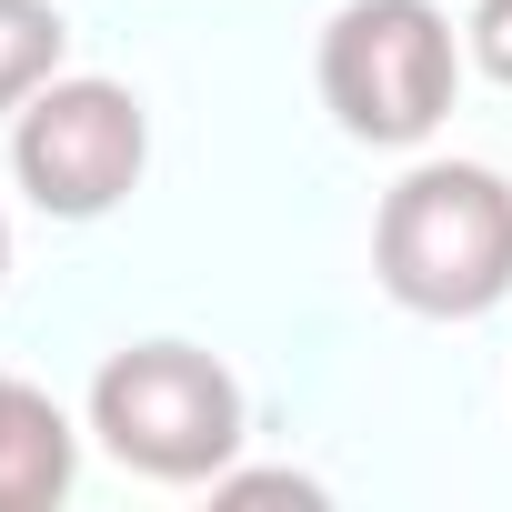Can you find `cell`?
Here are the masks:
<instances>
[{"instance_id": "obj_1", "label": "cell", "mask_w": 512, "mask_h": 512, "mask_svg": "<svg viewBox=\"0 0 512 512\" xmlns=\"http://www.w3.org/2000/svg\"><path fill=\"white\" fill-rule=\"evenodd\" d=\"M372 282L412 322H482L512 302V181L492 161H412L372 211Z\"/></svg>"}, {"instance_id": "obj_2", "label": "cell", "mask_w": 512, "mask_h": 512, "mask_svg": "<svg viewBox=\"0 0 512 512\" xmlns=\"http://www.w3.org/2000/svg\"><path fill=\"white\" fill-rule=\"evenodd\" d=\"M91 442L141 472V482H221L251 442V402L231 382V362H211L201 342H121L91 372Z\"/></svg>"}, {"instance_id": "obj_3", "label": "cell", "mask_w": 512, "mask_h": 512, "mask_svg": "<svg viewBox=\"0 0 512 512\" xmlns=\"http://www.w3.org/2000/svg\"><path fill=\"white\" fill-rule=\"evenodd\" d=\"M462 31L442 0H342L322 21V111L372 151H422L462 91Z\"/></svg>"}, {"instance_id": "obj_4", "label": "cell", "mask_w": 512, "mask_h": 512, "mask_svg": "<svg viewBox=\"0 0 512 512\" xmlns=\"http://www.w3.org/2000/svg\"><path fill=\"white\" fill-rule=\"evenodd\" d=\"M151 171V111L131 81L101 71H61L11 111V181L31 191V211L51 221H101L141 191Z\"/></svg>"}, {"instance_id": "obj_5", "label": "cell", "mask_w": 512, "mask_h": 512, "mask_svg": "<svg viewBox=\"0 0 512 512\" xmlns=\"http://www.w3.org/2000/svg\"><path fill=\"white\" fill-rule=\"evenodd\" d=\"M71 482H81V422L41 382H11L0 392V512H51Z\"/></svg>"}, {"instance_id": "obj_6", "label": "cell", "mask_w": 512, "mask_h": 512, "mask_svg": "<svg viewBox=\"0 0 512 512\" xmlns=\"http://www.w3.org/2000/svg\"><path fill=\"white\" fill-rule=\"evenodd\" d=\"M71 61V21L51 0H0V111H21L41 81H61Z\"/></svg>"}, {"instance_id": "obj_7", "label": "cell", "mask_w": 512, "mask_h": 512, "mask_svg": "<svg viewBox=\"0 0 512 512\" xmlns=\"http://www.w3.org/2000/svg\"><path fill=\"white\" fill-rule=\"evenodd\" d=\"M211 502H292V512H322L332 492H322L312 472H282V462H272V472H241V462H231V472L211 482Z\"/></svg>"}, {"instance_id": "obj_8", "label": "cell", "mask_w": 512, "mask_h": 512, "mask_svg": "<svg viewBox=\"0 0 512 512\" xmlns=\"http://www.w3.org/2000/svg\"><path fill=\"white\" fill-rule=\"evenodd\" d=\"M462 51L512 91V0H472V21H462Z\"/></svg>"}, {"instance_id": "obj_9", "label": "cell", "mask_w": 512, "mask_h": 512, "mask_svg": "<svg viewBox=\"0 0 512 512\" xmlns=\"http://www.w3.org/2000/svg\"><path fill=\"white\" fill-rule=\"evenodd\" d=\"M0 282H11V211H0Z\"/></svg>"}, {"instance_id": "obj_10", "label": "cell", "mask_w": 512, "mask_h": 512, "mask_svg": "<svg viewBox=\"0 0 512 512\" xmlns=\"http://www.w3.org/2000/svg\"><path fill=\"white\" fill-rule=\"evenodd\" d=\"M0 392H11V372H0Z\"/></svg>"}]
</instances>
